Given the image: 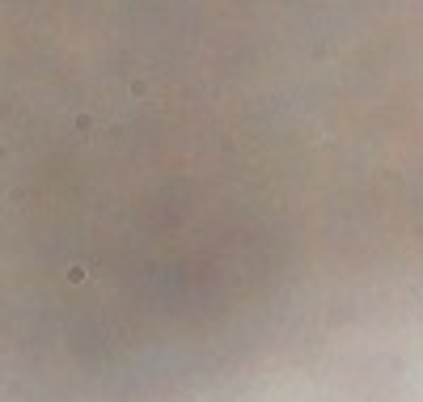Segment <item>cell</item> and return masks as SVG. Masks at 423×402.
<instances>
[{
  "instance_id": "6da1fadb",
  "label": "cell",
  "mask_w": 423,
  "mask_h": 402,
  "mask_svg": "<svg viewBox=\"0 0 423 402\" xmlns=\"http://www.w3.org/2000/svg\"><path fill=\"white\" fill-rule=\"evenodd\" d=\"M85 275H89L85 267H72V271H68V279H72V284H85Z\"/></svg>"
}]
</instances>
